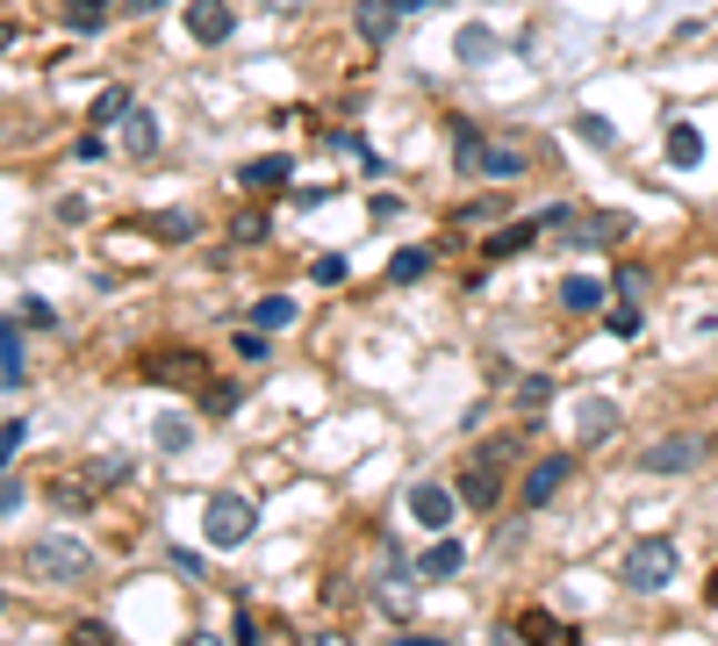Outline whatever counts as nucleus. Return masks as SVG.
Wrapping results in <instances>:
<instances>
[{
  "label": "nucleus",
  "instance_id": "f257e3e1",
  "mask_svg": "<svg viewBox=\"0 0 718 646\" xmlns=\"http://www.w3.org/2000/svg\"><path fill=\"white\" fill-rule=\"evenodd\" d=\"M676 567H682V546L668 532H647V538H633L625 546V589H639V596H654V589H668L676 582Z\"/></svg>",
  "mask_w": 718,
  "mask_h": 646
},
{
  "label": "nucleus",
  "instance_id": "f03ea898",
  "mask_svg": "<svg viewBox=\"0 0 718 646\" xmlns=\"http://www.w3.org/2000/svg\"><path fill=\"white\" fill-rule=\"evenodd\" d=\"M29 575H43V582H87V575H94V553H87L80 538L43 532L37 546H29Z\"/></svg>",
  "mask_w": 718,
  "mask_h": 646
},
{
  "label": "nucleus",
  "instance_id": "7ed1b4c3",
  "mask_svg": "<svg viewBox=\"0 0 718 646\" xmlns=\"http://www.w3.org/2000/svg\"><path fill=\"white\" fill-rule=\"evenodd\" d=\"M517 453V438H488L475 460H467V474H461V503L467 511H488V503L503 496V460Z\"/></svg>",
  "mask_w": 718,
  "mask_h": 646
},
{
  "label": "nucleus",
  "instance_id": "20e7f679",
  "mask_svg": "<svg viewBox=\"0 0 718 646\" xmlns=\"http://www.w3.org/2000/svg\"><path fill=\"white\" fill-rule=\"evenodd\" d=\"M252 503L244 496H231V488H223V496H209V511H202V538L209 546H244V538H252Z\"/></svg>",
  "mask_w": 718,
  "mask_h": 646
},
{
  "label": "nucleus",
  "instance_id": "39448f33",
  "mask_svg": "<svg viewBox=\"0 0 718 646\" xmlns=\"http://www.w3.org/2000/svg\"><path fill=\"white\" fill-rule=\"evenodd\" d=\"M144 381H173V388H209V360L188 345L173 352H144Z\"/></svg>",
  "mask_w": 718,
  "mask_h": 646
},
{
  "label": "nucleus",
  "instance_id": "423d86ee",
  "mask_svg": "<svg viewBox=\"0 0 718 646\" xmlns=\"http://www.w3.org/2000/svg\"><path fill=\"white\" fill-rule=\"evenodd\" d=\"M409 517H417L424 532H446L453 517H461V496L438 488V482H417V488H409Z\"/></svg>",
  "mask_w": 718,
  "mask_h": 646
},
{
  "label": "nucleus",
  "instance_id": "0eeeda50",
  "mask_svg": "<svg viewBox=\"0 0 718 646\" xmlns=\"http://www.w3.org/2000/svg\"><path fill=\"white\" fill-rule=\"evenodd\" d=\"M231 29H237L231 0H188V37L194 43H231Z\"/></svg>",
  "mask_w": 718,
  "mask_h": 646
},
{
  "label": "nucleus",
  "instance_id": "6e6552de",
  "mask_svg": "<svg viewBox=\"0 0 718 646\" xmlns=\"http://www.w3.org/2000/svg\"><path fill=\"white\" fill-rule=\"evenodd\" d=\"M287 180H295V159H287V151H266V159H244L237 165V188L244 194H281Z\"/></svg>",
  "mask_w": 718,
  "mask_h": 646
},
{
  "label": "nucleus",
  "instance_id": "1a4fd4ad",
  "mask_svg": "<svg viewBox=\"0 0 718 646\" xmlns=\"http://www.w3.org/2000/svg\"><path fill=\"white\" fill-rule=\"evenodd\" d=\"M568 474H575V453H546L539 467L525 474V503H532V511H539V503H554L560 488H568Z\"/></svg>",
  "mask_w": 718,
  "mask_h": 646
},
{
  "label": "nucleus",
  "instance_id": "9d476101",
  "mask_svg": "<svg viewBox=\"0 0 718 646\" xmlns=\"http://www.w3.org/2000/svg\"><path fill=\"white\" fill-rule=\"evenodd\" d=\"M94 496H101V482H94V467H72V474H51V503L58 511H94Z\"/></svg>",
  "mask_w": 718,
  "mask_h": 646
},
{
  "label": "nucleus",
  "instance_id": "9b49d317",
  "mask_svg": "<svg viewBox=\"0 0 718 646\" xmlns=\"http://www.w3.org/2000/svg\"><path fill=\"white\" fill-rule=\"evenodd\" d=\"M395 22H403V0H360V8H353V29L366 43H388Z\"/></svg>",
  "mask_w": 718,
  "mask_h": 646
},
{
  "label": "nucleus",
  "instance_id": "f8f14e48",
  "mask_svg": "<svg viewBox=\"0 0 718 646\" xmlns=\"http://www.w3.org/2000/svg\"><path fill=\"white\" fill-rule=\"evenodd\" d=\"M705 460V438H661V445H647V474H682V467H697Z\"/></svg>",
  "mask_w": 718,
  "mask_h": 646
},
{
  "label": "nucleus",
  "instance_id": "ddd939ff",
  "mask_svg": "<svg viewBox=\"0 0 718 646\" xmlns=\"http://www.w3.org/2000/svg\"><path fill=\"white\" fill-rule=\"evenodd\" d=\"M604 295H610V287L597 281V273H568V281H560V310H568V316H597Z\"/></svg>",
  "mask_w": 718,
  "mask_h": 646
},
{
  "label": "nucleus",
  "instance_id": "4468645a",
  "mask_svg": "<svg viewBox=\"0 0 718 646\" xmlns=\"http://www.w3.org/2000/svg\"><path fill=\"white\" fill-rule=\"evenodd\" d=\"M109 8H115V0H65L58 22H65L72 37H101V29H109Z\"/></svg>",
  "mask_w": 718,
  "mask_h": 646
},
{
  "label": "nucleus",
  "instance_id": "2eb2a0df",
  "mask_svg": "<svg viewBox=\"0 0 718 646\" xmlns=\"http://www.w3.org/2000/svg\"><path fill=\"white\" fill-rule=\"evenodd\" d=\"M575 431H583V438H610V431H618V403H610V395H583V403H575Z\"/></svg>",
  "mask_w": 718,
  "mask_h": 646
},
{
  "label": "nucleus",
  "instance_id": "dca6fc26",
  "mask_svg": "<svg viewBox=\"0 0 718 646\" xmlns=\"http://www.w3.org/2000/svg\"><path fill=\"white\" fill-rule=\"evenodd\" d=\"M461 567H467V546H461V538H446V532H438V546L417 561V575H424V582H446V575H461Z\"/></svg>",
  "mask_w": 718,
  "mask_h": 646
},
{
  "label": "nucleus",
  "instance_id": "f3484780",
  "mask_svg": "<svg viewBox=\"0 0 718 646\" xmlns=\"http://www.w3.org/2000/svg\"><path fill=\"white\" fill-rule=\"evenodd\" d=\"M496 51H503V37H496V29H482V22H467L461 37H453V58H461V65H488Z\"/></svg>",
  "mask_w": 718,
  "mask_h": 646
},
{
  "label": "nucleus",
  "instance_id": "a211bd4d",
  "mask_svg": "<svg viewBox=\"0 0 718 646\" xmlns=\"http://www.w3.org/2000/svg\"><path fill=\"white\" fill-rule=\"evenodd\" d=\"M532 244H539V215H532V223H503L496 238L482 244L488 259H517V252H532Z\"/></svg>",
  "mask_w": 718,
  "mask_h": 646
},
{
  "label": "nucleus",
  "instance_id": "6ab92c4d",
  "mask_svg": "<svg viewBox=\"0 0 718 646\" xmlns=\"http://www.w3.org/2000/svg\"><path fill=\"white\" fill-rule=\"evenodd\" d=\"M697 159H705V137H697V122H668V165H676V173H690Z\"/></svg>",
  "mask_w": 718,
  "mask_h": 646
},
{
  "label": "nucleus",
  "instance_id": "aec40b11",
  "mask_svg": "<svg viewBox=\"0 0 718 646\" xmlns=\"http://www.w3.org/2000/svg\"><path fill=\"white\" fill-rule=\"evenodd\" d=\"M0 381H22V316H0Z\"/></svg>",
  "mask_w": 718,
  "mask_h": 646
},
{
  "label": "nucleus",
  "instance_id": "412c9836",
  "mask_svg": "<svg viewBox=\"0 0 718 646\" xmlns=\"http://www.w3.org/2000/svg\"><path fill=\"white\" fill-rule=\"evenodd\" d=\"M122 144H130L136 159H151V151H159V115H144V108H130V115H122Z\"/></svg>",
  "mask_w": 718,
  "mask_h": 646
},
{
  "label": "nucleus",
  "instance_id": "4be33fe9",
  "mask_svg": "<svg viewBox=\"0 0 718 646\" xmlns=\"http://www.w3.org/2000/svg\"><path fill=\"white\" fill-rule=\"evenodd\" d=\"M525 173V159H517L510 144H482V159H475V180H517Z\"/></svg>",
  "mask_w": 718,
  "mask_h": 646
},
{
  "label": "nucleus",
  "instance_id": "5701e85b",
  "mask_svg": "<svg viewBox=\"0 0 718 646\" xmlns=\"http://www.w3.org/2000/svg\"><path fill=\"white\" fill-rule=\"evenodd\" d=\"M424 273H432V252H424V244H403V252L388 259V287H409V281H424Z\"/></svg>",
  "mask_w": 718,
  "mask_h": 646
},
{
  "label": "nucleus",
  "instance_id": "b1692460",
  "mask_svg": "<svg viewBox=\"0 0 718 646\" xmlns=\"http://www.w3.org/2000/svg\"><path fill=\"white\" fill-rule=\"evenodd\" d=\"M136 230H151V238H165V244H188V238H194V215H188V209H173V215H144Z\"/></svg>",
  "mask_w": 718,
  "mask_h": 646
},
{
  "label": "nucleus",
  "instance_id": "393cba45",
  "mask_svg": "<svg viewBox=\"0 0 718 646\" xmlns=\"http://www.w3.org/2000/svg\"><path fill=\"white\" fill-rule=\"evenodd\" d=\"M252 323H259V331H287V323H295V295H266V302H252Z\"/></svg>",
  "mask_w": 718,
  "mask_h": 646
},
{
  "label": "nucleus",
  "instance_id": "a878e982",
  "mask_svg": "<svg viewBox=\"0 0 718 646\" xmlns=\"http://www.w3.org/2000/svg\"><path fill=\"white\" fill-rule=\"evenodd\" d=\"M331 151H345V159H360L366 173H381V159H374V144H366L360 130H331Z\"/></svg>",
  "mask_w": 718,
  "mask_h": 646
},
{
  "label": "nucleus",
  "instance_id": "bb28decb",
  "mask_svg": "<svg viewBox=\"0 0 718 646\" xmlns=\"http://www.w3.org/2000/svg\"><path fill=\"white\" fill-rule=\"evenodd\" d=\"M575 130H583V144H597V151H610V144H618L610 115H597V108H583V115H575Z\"/></svg>",
  "mask_w": 718,
  "mask_h": 646
},
{
  "label": "nucleus",
  "instance_id": "cd10ccee",
  "mask_svg": "<svg viewBox=\"0 0 718 646\" xmlns=\"http://www.w3.org/2000/svg\"><path fill=\"white\" fill-rule=\"evenodd\" d=\"M130 108H136V101H130V87H109V94L94 101V122H101V130H115V122L130 115Z\"/></svg>",
  "mask_w": 718,
  "mask_h": 646
},
{
  "label": "nucleus",
  "instance_id": "c85d7f7f",
  "mask_svg": "<svg viewBox=\"0 0 718 646\" xmlns=\"http://www.w3.org/2000/svg\"><path fill=\"white\" fill-rule=\"evenodd\" d=\"M517 633H532V639H575V625L546 618V610H525V618H517Z\"/></svg>",
  "mask_w": 718,
  "mask_h": 646
},
{
  "label": "nucleus",
  "instance_id": "c756f323",
  "mask_svg": "<svg viewBox=\"0 0 718 646\" xmlns=\"http://www.w3.org/2000/svg\"><path fill=\"white\" fill-rule=\"evenodd\" d=\"M546 395H554V381H546V374H525V381H517V403H525V417H539Z\"/></svg>",
  "mask_w": 718,
  "mask_h": 646
},
{
  "label": "nucleus",
  "instance_id": "7c9ffc66",
  "mask_svg": "<svg viewBox=\"0 0 718 646\" xmlns=\"http://www.w3.org/2000/svg\"><path fill=\"white\" fill-rule=\"evenodd\" d=\"M87 467H94V482H101V488L130 482V453H101V460H87Z\"/></svg>",
  "mask_w": 718,
  "mask_h": 646
},
{
  "label": "nucleus",
  "instance_id": "2f4dec72",
  "mask_svg": "<svg viewBox=\"0 0 718 646\" xmlns=\"http://www.w3.org/2000/svg\"><path fill=\"white\" fill-rule=\"evenodd\" d=\"M610 331H618V337H639V331H647V316H639V295H625L618 310H610Z\"/></svg>",
  "mask_w": 718,
  "mask_h": 646
},
{
  "label": "nucleus",
  "instance_id": "473e14b6",
  "mask_svg": "<svg viewBox=\"0 0 718 646\" xmlns=\"http://www.w3.org/2000/svg\"><path fill=\"white\" fill-rule=\"evenodd\" d=\"M159 445H165V453H188V445H194V424L188 417H159Z\"/></svg>",
  "mask_w": 718,
  "mask_h": 646
},
{
  "label": "nucleus",
  "instance_id": "72a5a7b5",
  "mask_svg": "<svg viewBox=\"0 0 718 646\" xmlns=\"http://www.w3.org/2000/svg\"><path fill=\"white\" fill-rule=\"evenodd\" d=\"M231 352H237L244 366H259V360H266V331H259V323H252V331H237V337H231Z\"/></svg>",
  "mask_w": 718,
  "mask_h": 646
},
{
  "label": "nucleus",
  "instance_id": "f704fd0d",
  "mask_svg": "<svg viewBox=\"0 0 718 646\" xmlns=\"http://www.w3.org/2000/svg\"><path fill=\"white\" fill-rule=\"evenodd\" d=\"M231 238H237V244H259V238H266V215H259V209H244L237 223H231Z\"/></svg>",
  "mask_w": 718,
  "mask_h": 646
},
{
  "label": "nucleus",
  "instance_id": "c9c22d12",
  "mask_svg": "<svg viewBox=\"0 0 718 646\" xmlns=\"http://www.w3.org/2000/svg\"><path fill=\"white\" fill-rule=\"evenodd\" d=\"M22 323H29V331H51V323H58V310H51L43 295H29V302H22Z\"/></svg>",
  "mask_w": 718,
  "mask_h": 646
},
{
  "label": "nucleus",
  "instance_id": "e433bc0d",
  "mask_svg": "<svg viewBox=\"0 0 718 646\" xmlns=\"http://www.w3.org/2000/svg\"><path fill=\"white\" fill-rule=\"evenodd\" d=\"M310 281H324V287H338V281H345V259H338V252H324V259H316V266H310Z\"/></svg>",
  "mask_w": 718,
  "mask_h": 646
},
{
  "label": "nucleus",
  "instance_id": "4c0bfd02",
  "mask_svg": "<svg viewBox=\"0 0 718 646\" xmlns=\"http://www.w3.org/2000/svg\"><path fill=\"white\" fill-rule=\"evenodd\" d=\"M14 445H22V417H14V424H0V467L14 460Z\"/></svg>",
  "mask_w": 718,
  "mask_h": 646
},
{
  "label": "nucleus",
  "instance_id": "58836bf2",
  "mask_svg": "<svg viewBox=\"0 0 718 646\" xmlns=\"http://www.w3.org/2000/svg\"><path fill=\"white\" fill-rule=\"evenodd\" d=\"M14 503H22V488H14V482H0V517H8Z\"/></svg>",
  "mask_w": 718,
  "mask_h": 646
},
{
  "label": "nucleus",
  "instance_id": "ea45409f",
  "mask_svg": "<svg viewBox=\"0 0 718 646\" xmlns=\"http://www.w3.org/2000/svg\"><path fill=\"white\" fill-rule=\"evenodd\" d=\"M151 8H165V0H130V14H151Z\"/></svg>",
  "mask_w": 718,
  "mask_h": 646
},
{
  "label": "nucleus",
  "instance_id": "a19ab883",
  "mask_svg": "<svg viewBox=\"0 0 718 646\" xmlns=\"http://www.w3.org/2000/svg\"><path fill=\"white\" fill-rule=\"evenodd\" d=\"M417 8H438V0H403V14H417Z\"/></svg>",
  "mask_w": 718,
  "mask_h": 646
},
{
  "label": "nucleus",
  "instance_id": "79ce46f5",
  "mask_svg": "<svg viewBox=\"0 0 718 646\" xmlns=\"http://www.w3.org/2000/svg\"><path fill=\"white\" fill-rule=\"evenodd\" d=\"M266 8H273V14H287V8H302V0H266Z\"/></svg>",
  "mask_w": 718,
  "mask_h": 646
},
{
  "label": "nucleus",
  "instance_id": "37998d69",
  "mask_svg": "<svg viewBox=\"0 0 718 646\" xmlns=\"http://www.w3.org/2000/svg\"><path fill=\"white\" fill-rule=\"evenodd\" d=\"M8 43H14V22H0V51H8Z\"/></svg>",
  "mask_w": 718,
  "mask_h": 646
}]
</instances>
